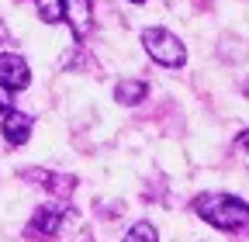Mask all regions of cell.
<instances>
[{
	"instance_id": "cell-3",
	"label": "cell",
	"mask_w": 249,
	"mask_h": 242,
	"mask_svg": "<svg viewBox=\"0 0 249 242\" xmlns=\"http://www.w3.org/2000/svg\"><path fill=\"white\" fill-rule=\"evenodd\" d=\"M62 222H66V207H55V204H45V207H38L35 215H31V222H28V235L31 239H55L59 235V228H62Z\"/></svg>"
},
{
	"instance_id": "cell-4",
	"label": "cell",
	"mask_w": 249,
	"mask_h": 242,
	"mask_svg": "<svg viewBox=\"0 0 249 242\" xmlns=\"http://www.w3.org/2000/svg\"><path fill=\"white\" fill-rule=\"evenodd\" d=\"M31 83V69L18 52H0V86L4 90H24Z\"/></svg>"
},
{
	"instance_id": "cell-9",
	"label": "cell",
	"mask_w": 249,
	"mask_h": 242,
	"mask_svg": "<svg viewBox=\"0 0 249 242\" xmlns=\"http://www.w3.org/2000/svg\"><path fill=\"white\" fill-rule=\"evenodd\" d=\"M124 242H160V232H156L152 222H135L124 235Z\"/></svg>"
},
{
	"instance_id": "cell-11",
	"label": "cell",
	"mask_w": 249,
	"mask_h": 242,
	"mask_svg": "<svg viewBox=\"0 0 249 242\" xmlns=\"http://www.w3.org/2000/svg\"><path fill=\"white\" fill-rule=\"evenodd\" d=\"M4 111H11V101H7L4 94H0V114H4Z\"/></svg>"
},
{
	"instance_id": "cell-2",
	"label": "cell",
	"mask_w": 249,
	"mask_h": 242,
	"mask_svg": "<svg viewBox=\"0 0 249 242\" xmlns=\"http://www.w3.org/2000/svg\"><path fill=\"white\" fill-rule=\"evenodd\" d=\"M142 45H145L149 59H156V63L166 66V69H177V66L187 63L183 42L173 32H166V28H145V32H142Z\"/></svg>"
},
{
	"instance_id": "cell-10",
	"label": "cell",
	"mask_w": 249,
	"mask_h": 242,
	"mask_svg": "<svg viewBox=\"0 0 249 242\" xmlns=\"http://www.w3.org/2000/svg\"><path fill=\"white\" fill-rule=\"evenodd\" d=\"M62 7H66V0H38V17L45 24H55L62 21Z\"/></svg>"
},
{
	"instance_id": "cell-5",
	"label": "cell",
	"mask_w": 249,
	"mask_h": 242,
	"mask_svg": "<svg viewBox=\"0 0 249 242\" xmlns=\"http://www.w3.org/2000/svg\"><path fill=\"white\" fill-rule=\"evenodd\" d=\"M62 17L70 21L76 42H83V38L93 32V4H90V0H66V7H62Z\"/></svg>"
},
{
	"instance_id": "cell-6",
	"label": "cell",
	"mask_w": 249,
	"mask_h": 242,
	"mask_svg": "<svg viewBox=\"0 0 249 242\" xmlns=\"http://www.w3.org/2000/svg\"><path fill=\"white\" fill-rule=\"evenodd\" d=\"M21 176H28V180H42V187L52 194V197H73V190H76V176H66V173H52V170H24Z\"/></svg>"
},
{
	"instance_id": "cell-8",
	"label": "cell",
	"mask_w": 249,
	"mask_h": 242,
	"mask_svg": "<svg viewBox=\"0 0 249 242\" xmlns=\"http://www.w3.org/2000/svg\"><path fill=\"white\" fill-rule=\"evenodd\" d=\"M114 97L121 104H142L149 97V83H142V80H121L114 86Z\"/></svg>"
},
{
	"instance_id": "cell-1",
	"label": "cell",
	"mask_w": 249,
	"mask_h": 242,
	"mask_svg": "<svg viewBox=\"0 0 249 242\" xmlns=\"http://www.w3.org/2000/svg\"><path fill=\"white\" fill-rule=\"evenodd\" d=\"M194 211L214 228H222V232H239L249 218V211H246V201L242 197H232V194H204L194 201Z\"/></svg>"
},
{
	"instance_id": "cell-12",
	"label": "cell",
	"mask_w": 249,
	"mask_h": 242,
	"mask_svg": "<svg viewBox=\"0 0 249 242\" xmlns=\"http://www.w3.org/2000/svg\"><path fill=\"white\" fill-rule=\"evenodd\" d=\"M132 4H145V0H132Z\"/></svg>"
},
{
	"instance_id": "cell-7",
	"label": "cell",
	"mask_w": 249,
	"mask_h": 242,
	"mask_svg": "<svg viewBox=\"0 0 249 242\" xmlns=\"http://www.w3.org/2000/svg\"><path fill=\"white\" fill-rule=\"evenodd\" d=\"M31 128H35V121H31V114H21V111H4V125H0V132H4V138L11 145H24L31 138Z\"/></svg>"
}]
</instances>
